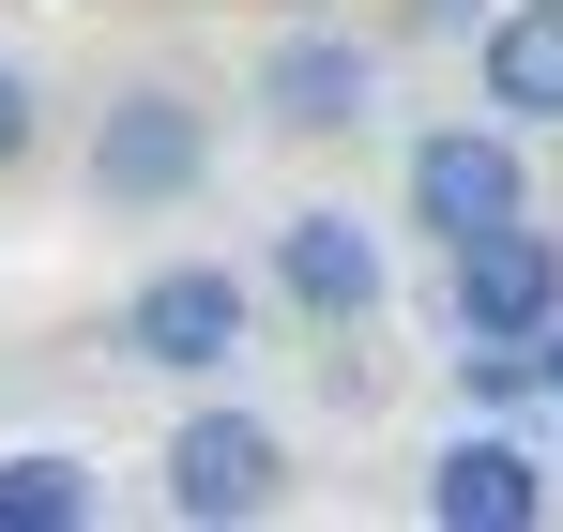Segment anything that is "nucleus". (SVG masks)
<instances>
[{
	"mask_svg": "<svg viewBox=\"0 0 563 532\" xmlns=\"http://www.w3.org/2000/svg\"><path fill=\"white\" fill-rule=\"evenodd\" d=\"M77 198H92L107 229L198 213V198H213V107H198L184 77H122L92 107V137H77Z\"/></svg>",
	"mask_w": 563,
	"mask_h": 532,
	"instance_id": "obj_1",
	"label": "nucleus"
},
{
	"mask_svg": "<svg viewBox=\"0 0 563 532\" xmlns=\"http://www.w3.org/2000/svg\"><path fill=\"white\" fill-rule=\"evenodd\" d=\"M244 351H260V274L153 259L137 289H122V365H153V380H229Z\"/></svg>",
	"mask_w": 563,
	"mask_h": 532,
	"instance_id": "obj_2",
	"label": "nucleus"
},
{
	"mask_svg": "<svg viewBox=\"0 0 563 532\" xmlns=\"http://www.w3.org/2000/svg\"><path fill=\"white\" fill-rule=\"evenodd\" d=\"M153 502L184 532H244L289 502V426L275 411H184L168 426V456H153Z\"/></svg>",
	"mask_w": 563,
	"mask_h": 532,
	"instance_id": "obj_3",
	"label": "nucleus"
},
{
	"mask_svg": "<svg viewBox=\"0 0 563 532\" xmlns=\"http://www.w3.org/2000/svg\"><path fill=\"white\" fill-rule=\"evenodd\" d=\"M260 304H289L305 335H366L380 304H396V259H380V229H366V213L305 198L275 244H260Z\"/></svg>",
	"mask_w": 563,
	"mask_h": 532,
	"instance_id": "obj_4",
	"label": "nucleus"
},
{
	"mask_svg": "<svg viewBox=\"0 0 563 532\" xmlns=\"http://www.w3.org/2000/svg\"><path fill=\"white\" fill-rule=\"evenodd\" d=\"M244 107H260L275 137H366V122H380V46H366V31H335V15L305 0L275 46H260Z\"/></svg>",
	"mask_w": 563,
	"mask_h": 532,
	"instance_id": "obj_5",
	"label": "nucleus"
},
{
	"mask_svg": "<svg viewBox=\"0 0 563 532\" xmlns=\"http://www.w3.org/2000/svg\"><path fill=\"white\" fill-rule=\"evenodd\" d=\"M396 198H411L427 244H472V229L533 213V153H518V122H427V137L396 153Z\"/></svg>",
	"mask_w": 563,
	"mask_h": 532,
	"instance_id": "obj_6",
	"label": "nucleus"
},
{
	"mask_svg": "<svg viewBox=\"0 0 563 532\" xmlns=\"http://www.w3.org/2000/svg\"><path fill=\"white\" fill-rule=\"evenodd\" d=\"M442 320H457V335H549L563 320V244L533 229V213L442 244Z\"/></svg>",
	"mask_w": 563,
	"mask_h": 532,
	"instance_id": "obj_7",
	"label": "nucleus"
},
{
	"mask_svg": "<svg viewBox=\"0 0 563 532\" xmlns=\"http://www.w3.org/2000/svg\"><path fill=\"white\" fill-rule=\"evenodd\" d=\"M472 91H487V122L563 137V0H487L472 15Z\"/></svg>",
	"mask_w": 563,
	"mask_h": 532,
	"instance_id": "obj_8",
	"label": "nucleus"
},
{
	"mask_svg": "<svg viewBox=\"0 0 563 532\" xmlns=\"http://www.w3.org/2000/svg\"><path fill=\"white\" fill-rule=\"evenodd\" d=\"M427 518L442 532H549V456L503 442V426H457L427 456Z\"/></svg>",
	"mask_w": 563,
	"mask_h": 532,
	"instance_id": "obj_9",
	"label": "nucleus"
},
{
	"mask_svg": "<svg viewBox=\"0 0 563 532\" xmlns=\"http://www.w3.org/2000/svg\"><path fill=\"white\" fill-rule=\"evenodd\" d=\"M0 532H92V456L77 442H15L0 456Z\"/></svg>",
	"mask_w": 563,
	"mask_h": 532,
	"instance_id": "obj_10",
	"label": "nucleus"
},
{
	"mask_svg": "<svg viewBox=\"0 0 563 532\" xmlns=\"http://www.w3.org/2000/svg\"><path fill=\"white\" fill-rule=\"evenodd\" d=\"M549 365H563V320L549 335H457V396L472 411H549Z\"/></svg>",
	"mask_w": 563,
	"mask_h": 532,
	"instance_id": "obj_11",
	"label": "nucleus"
},
{
	"mask_svg": "<svg viewBox=\"0 0 563 532\" xmlns=\"http://www.w3.org/2000/svg\"><path fill=\"white\" fill-rule=\"evenodd\" d=\"M31 153H46V77H31V62H0V182L31 168Z\"/></svg>",
	"mask_w": 563,
	"mask_h": 532,
	"instance_id": "obj_12",
	"label": "nucleus"
},
{
	"mask_svg": "<svg viewBox=\"0 0 563 532\" xmlns=\"http://www.w3.org/2000/svg\"><path fill=\"white\" fill-rule=\"evenodd\" d=\"M472 15H487V0H396V31H411V46H442V31H472Z\"/></svg>",
	"mask_w": 563,
	"mask_h": 532,
	"instance_id": "obj_13",
	"label": "nucleus"
},
{
	"mask_svg": "<svg viewBox=\"0 0 563 532\" xmlns=\"http://www.w3.org/2000/svg\"><path fill=\"white\" fill-rule=\"evenodd\" d=\"M549 411H563V365H549Z\"/></svg>",
	"mask_w": 563,
	"mask_h": 532,
	"instance_id": "obj_14",
	"label": "nucleus"
},
{
	"mask_svg": "<svg viewBox=\"0 0 563 532\" xmlns=\"http://www.w3.org/2000/svg\"><path fill=\"white\" fill-rule=\"evenodd\" d=\"M289 15H305V0H289Z\"/></svg>",
	"mask_w": 563,
	"mask_h": 532,
	"instance_id": "obj_15",
	"label": "nucleus"
}]
</instances>
